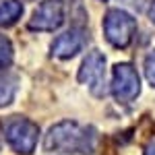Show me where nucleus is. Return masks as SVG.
I'll use <instances>...</instances> for the list:
<instances>
[{"instance_id": "ddd939ff", "label": "nucleus", "mask_w": 155, "mask_h": 155, "mask_svg": "<svg viewBox=\"0 0 155 155\" xmlns=\"http://www.w3.org/2000/svg\"><path fill=\"white\" fill-rule=\"evenodd\" d=\"M149 19H151V21L155 23V0L151 2V8H149Z\"/></svg>"}, {"instance_id": "7ed1b4c3", "label": "nucleus", "mask_w": 155, "mask_h": 155, "mask_svg": "<svg viewBox=\"0 0 155 155\" xmlns=\"http://www.w3.org/2000/svg\"><path fill=\"white\" fill-rule=\"evenodd\" d=\"M134 31H137V21L132 19V15L120 8L107 11L104 19V33L114 48H128L134 37Z\"/></svg>"}, {"instance_id": "f03ea898", "label": "nucleus", "mask_w": 155, "mask_h": 155, "mask_svg": "<svg viewBox=\"0 0 155 155\" xmlns=\"http://www.w3.org/2000/svg\"><path fill=\"white\" fill-rule=\"evenodd\" d=\"M4 137H6V143L11 145L12 151H17L21 155H29L33 153V149L37 145L39 128L31 120L15 116L4 124Z\"/></svg>"}, {"instance_id": "9d476101", "label": "nucleus", "mask_w": 155, "mask_h": 155, "mask_svg": "<svg viewBox=\"0 0 155 155\" xmlns=\"http://www.w3.org/2000/svg\"><path fill=\"white\" fill-rule=\"evenodd\" d=\"M12 44L8 37L0 35V68H6V66H11L12 62Z\"/></svg>"}, {"instance_id": "0eeeda50", "label": "nucleus", "mask_w": 155, "mask_h": 155, "mask_svg": "<svg viewBox=\"0 0 155 155\" xmlns=\"http://www.w3.org/2000/svg\"><path fill=\"white\" fill-rule=\"evenodd\" d=\"M85 41H87V33L81 27H72L71 31H64L52 41V56L56 58H72L74 54H79L83 50Z\"/></svg>"}, {"instance_id": "f8f14e48", "label": "nucleus", "mask_w": 155, "mask_h": 155, "mask_svg": "<svg viewBox=\"0 0 155 155\" xmlns=\"http://www.w3.org/2000/svg\"><path fill=\"white\" fill-rule=\"evenodd\" d=\"M145 155H155V141H151V143L145 147Z\"/></svg>"}, {"instance_id": "1a4fd4ad", "label": "nucleus", "mask_w": 155, "mask_h": 155, "mask_svg": "<svg viewBox=\"0 0 155 155\" xmlns=\"http://www.w3.org/2000/svg\"><path fill=\"white\" fill-rule=\"evenodd\" d=\"M17 83H19L17 77H12V74H0V107L8 106L15 99L17 87H19Z\"/></svg>"}, {"instance_id": "39448f33", "label": "nucleus", "mask_w": 155, "mask_h": 155, "mask_svg": "<svg viewBox=\"0 0 155 155\" xmlns=\"http://www.w3.org/2000/svg\"><path fill=\"white\" fill-rule=\"evenodd\" d=\"M112 93L118 104H130L134 97L141 93V83L139 74L128 62H120L114 66L112 74Z\"/></svg>"}, {"instance_id": "20e7f679", "label": "nucleus", "mask_w": 155, "mask_h": 155, "mask_svg": "<svg viewBox=\"0 0 155 155\" xmlns=\"http://www.w3.org/2000/svg\"><path fill=\"white\" fill-rule=\"evenodd\" d=\"M79 83L89 85L95 97L106 95V58L101 52H89L79 68Z\"/></svg>"}, {"instance_id": "6e6552de", "label": "nucleus", "mask_w": 155, "mask_h": 155, "mask_svg": "<svg viewBox=\"0 0 155 155\" xmlns=\"http://www.w3.org/2000/svg\"><path fill=\"white\" fill-rule=\"evenodd\" d=\"M23 15V4L19 0H4L0 2V27H11Z\"/></svg>"}, {"instance_id": "9b49d317", "label": "nucleus", "mask_w": 155, "mask_h": 155, "mask_svg": "<svg viewBox=\"0 0 155 155\" xmlns=\"http://www.w3.org/2000/svg\"><path fill=\"white\" fill-rule=\"evenodd\" d=\"M145 74H147V81L155 87V50L149 52V56L145 58Z\"/></svg>"}, {"instance_id": "423d86ee", "label": "nucleus", "mask_w": 155, "mask_h": 155, "mask_svg": "<svg viewBox=\"0 0 155 155\" xmlns=\"http://www.w3.org/2000/svg\"><path fill=\"white\" fill-rule=\"evenodd\" d=\"M64 23V2L62 0H44L29 19L31 31H54Z\"/></svg>"}, {"instance_id": "f257e3e1", "label": "nucleus", "mask_w": 155, "mask_h": 155, "mask_svg": "<svg viewBox=\"0 0 155 155\" xmlns=\"http://www.w3.org/2000/svg\"><path fill=\"white\" fill-rule=\"evenodd\" d=\"M95 130L64 120L54 124L46 134L44 147L52 153H91L95 149Z\"/></svg>"}]
</instances>
